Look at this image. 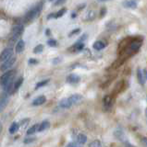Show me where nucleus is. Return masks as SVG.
<instances>
[{
	"label": "nucleus",
	"mask_w": 147,
	"mask_h": 147,
	"mask_svg": "<svg viewBox=\"0 0 147 147\" xmlns=\"http://www.w3.org/2000/svg\"><path fill=\"white\" fill-rule=\"evenodd\" d=\"M80 76L75 75V74H71V75H70L68 77H67V82L70 83V84H76V83H78L80 81Z\"/></svg>",
	"instance_id": "obj_10"
},
{
	"label": "nucleus",
	"mask_w": 147,
	"mask_h": 147,
	"mask_svg": "<svg viewBox=\"0 0 147 147\" xmlns=\"http://www.w3.org/2000/svg\"><path fill=\"white\" fill-rule=\"evenodd\" d=\"M19 128H20V124L18 123V122H13L10 129H8V131H10V134H14L15 132H17V131L19 130Z\"/></svg>",
	"instance_id": "obj_15"
},
{
	"label": "nucleus",
	"mask_w": 147,
	"mask_h": 147,
	"mask_svg": "<svg viewBox=\"0 0 147 147\" xmlns=\"http://www.w3.org/2000/svg\"><path fill=\"white\" fill-rule=\"evenodd\" d=\"M123 7L130 8V9H135L137 7V2L135 0H125L122 3Z\"/></svg>",
	"instance_id": "obj_7"
},
{
	"label": "nucleus",
	"mask_w": 147,
	"mask_h": 147,
	"mask_svg": "<svg viewBox=\"0 0 147 147\" xmlns=\"http://www.w3.org/2000/svg\"><path fill=\"white\" fill-rule=\"evenodd\" d=\"M83 47H84V44L82 42H81V41H79L78 43H76L75 46H74V48L76 49V51H81L82 49H83Z\"/></svg>",
	"instance_id": "obj_25"
},
{
	"label": "nucleus",
	"mask_w": 147,
	"mask_h": 147,
	"mask_svg": "<svg viewBox=\"0 0 147 147\" xmlns=\"http://www.w3.org/2000/svg\"><path fill=\"white\" fill-rule=\"evenodd\" d=\"M42 5H43L42 3H39L38 5H36L34 7H33L31 10H29L26 13V15L24 17L25 22H29V21L34 20V18L39 15L41 10H42Z\"/></svg>",
	"instance_id": "obj_1"
},
{
	"label": "nucleus",
	"mask_w": 147,
	"mask_h": 147,
	"mask_svg": "<svg viewBox=\"0 0 147 147\" xmlns=\"http://www.w3.org/2000/svg\"><path fill=\"white\" fill-rule=\"evenodd\" d=\"M8 103V94H3L0 96V112L3 111L4 109L7 107Z\"/></svg>",
	"instance_id": "obj_6"
},
{
	"label": "nucleus",
	"mask_w": 147,
	"mask_h": 147,
	"mask_svg": "<svg viewBox=\"0 0 147 147\" xmlns=\"http://www.w3.org/2000/svg\"><path fill=\"white\" fill-rule=\"evenodd\" d=\"M94 49H95L96 51H100V50H103L105 47V43L103 42V41H100V40H97L95 41L93 45Z\"/></svg>",
	"instance_id": "obj_16"
},
{
	"label": "nucleus",
	"mask_w": 147,
	"mask_h": 147,
	"mask_svg": "<svg viewBox=\"0 0 147 147\" xmlns=\"http://www.w3.org/2000/svg\"><path fill=\"white\" fill-rule=\"evenodd\" d=\"M98 2H105V1H109V0H97Z\"/></svg>",
	"instance_id": "obj_40"
},
{
	"label": "nucleus",
	"mask_w": 147,
	"mask_h": 147,
	"mask_svg": "<svg viewBox=\"0 0 147 147\" xmlns=\"http://www.w3.org/2000/svg\"><path fill=\"white\" fill-rule=\"evenodd\" d=\"M89 147H103L102 146V144H101V142L98 141V140H95V141H93L89 144Z\"/></svg>",
	"instance_id": "obj_22"
},
{
	"label": "nucleus",
	"mask_w": 147,
	"mask_h": 147,
	"mask_svg": "<svg viewBox=\"0 0 147 147\" xmlns=\"http://www.w3.org/2000/svg\"><path fill=\"white\" fill-rule=\"evenodd\" d=\"M45 101H46V98H45L44 96H39L38 98H36L33 101V105L34 106H40V105H43Z\"/></svg>",
	"instance_id": "obj_12"
},
{
	"label": "nucleus",
	"mask_w": 147,
	"mask_h": 147,
	"mask_svg": "<svg viewBox=\"0 0 147 147\" xmlns=\"http://www.w3.org/2000/svg\"><path fill=\"white\" fill-rule=\"evenodd\" d=\"M142 144L144 147H147V137H142Z\"/></svg>",
	"instance_id": "obj_31"
},
{
	"label": "nucleus",
	"mask_w": 147,
	"mask_h": 147,
	"mask_svg": "<svg viewBox=\"0 0 147 147\" xmlns=\"http://www.w3.org/2000/svg\"><path fill=\"white\" fill-rule=\"evenodd\" d=\"M15 62H16V58L12 56L11 58L7 60V61L3 62V63L1 64V66H0V70H1V71H7V70H8V69L11 68L13 66V64L15 63Z\"/></svg>",
	"instance_id": "obj_5"
},
{
	"label": "nucleus",
	"mask_w": 147,
	"mask_h": 147,
	"mask_svg": "<svg viewBox=\"0 0 147 147\" xmlns=\"http://www.w3.org/2000/svg\"><path fill=\"white\" fill-rule=\"evenodd\" d=\"M87 142V137L86 135H84L83 133H80L77 136V142L80 144H84L85 142Z\"/></svg>",
	"instance_id": "obj_19"
},
{
	"label": "nucleus",
	"mask_w": 147,
	"mask_h": 147,
	"mask_svg": "<svg viewBox=\"0 0 147 147\" xmlns=\"http://www.w3.org/2000/svg\"><path fill=\"white\" fill-rule=\"evenodd\" d=\"M36 139L35 137H31V138H26V139H24L23 142L26 144H31V142H33L34 140Z\"/></svg>",
	"instance_id": "obj_28"
},
{
	"label": "nucleus",
	"mask_w": 147,
	"mask_h": 147,
	"mask_svg": "<svg viewBox=\"0 0 147 147\" xmlns=\"http://www.w3.org/2000/svg\"><path fill=\"white\" fill-rule=\"evenodd\" d=\"M145 116L147 118V109H145Z\"/></svg>",
	"instance_id": "obj_41"
},
{
	"label": "nucleus",
	"mask_w": 147,
	"mask_h": 147,
	"mask_svg": "<svg viewBox=\"0 0 147 147\" xmlns=\"http://www.w3.org/2000/svg\"><path fill=\"white\" fill-rule=\"evenodd\" d=\"M67 1V0H57L56 2H55V6H60V5L64 4Z\"/></svg>",
	"instance_id": "obj_30"
},
{
	"label": "nucleus",
	"mask_w": 147,
	"mask_h": 147,
	"mask_svg": "<svg viewBox=\"0 0 147 147\" xmlns=\"http://www.w3.org/2000/svg\"><path fill=\"white\" fill-rule=\"evenodd\" d=\"M123 84H124V82L123 81H120L117 85V86L115 87V89H117V92H120L122 90V88H123V87H122L123 86Z\"/></svg>",
	"instance_id": "obj_27"
},
{
	"label": "nucleus",
	"mask_w": 147,
	"mask_h": 147,
	"mask_svg": "<svg viewBox=\"0 0 147 147\" xmlns=\"http://www.w3.org/2000/svg\"><path fill=\"white\" fill-rule=\"evenodd\" d=\"M50 1H53V0H50Z\"/></svg>",
	"instance_id": "obj_42"
},
{
	"label": "nucleus",
	"mask_w": 147,
	"mask_h": 147,
	"mask_svg": "<svg viewBox=\"0 0 147 147\" xmlns=\"http://www.w3.org/2000/svg\"><path fill=\"white\" fill-rule=\"evenodd\" d=\"M144 78H145V79H147V70H144Z\"/></svg>",
	"instance_id": "obj_39"
},
{
	"label": "nucleus",
	"mask_w": 147,
	"mask_h": 147,
	"mask_svg": "<svg viewBox=\"0 0 147 147\" xmlns=\"http://www.w3.org/2000/svg\"><path fill=\"white\" fill-rule=\"evenodd\" d=\"M16 75V71L15 70H10L6 72L4 75L0 78V85L3 86V88L5 87L8 83L11 82L12 80H14Z\"/></svg>",
	"instance_id": "obj_3"
},
{
	"label": "nucleus",
	"mask_w": 147,
	"mask_h": 147,
	"mask_svg": "<svg viewBox=\"0 0 147 147\" xmlns=\"http://www.w3.org/2000/svg\"><path fill=\"white\" fill-rule=\"evenodd\" d=\"M2 131H3V125H2V123L0 122V134H1Z\"/></svg>",
	"instance_id": "obj_38"
},
{
	"label": "nucleus",
	"mask_w": 147,
	"mask_h": 147,
	"mask_svg": "<svg viewBox=\"0 0 147 147\" xmlns=\"http://www.w3.org/2000/svg\"><path fill=\"white\" fill-rule=\"evenodd\" d=\"M47 44L49 46H51V47H54V46H57V40H50L47 41Z\"/></svg>",
	"instance_id": "obj_29"
},
{
	"label": "nucleus",
	"mask_w": 147,
	"mask_h": 147,
	"mask_svg": "<svg viewBox=\"0 0 147 147\" xmlns=\"http://www.w3.org/2000/svg\"><path fill=\"white\" fill-rule=\"evenodd\" d=\"M68 98H70L72 105H74V104H78V103L81 102V101L82 100V96L80 94H74V95L70 96Z\"/></svg>",
	"instance_id": "obj_9"
},
{
	"label": "nucleus",
	"mask_w": 147,
	"mask_h": 147,
	"mask_svg": "<svg viewBox=\"0 0 147 147\" xmlns=\"http://www.w3.org/2000/svg\"><path fill=\"white\" fill-rule=\"evenodd\" d=\"M29 122V119H26V121L24 122V121H21V127H26V124Z\"/></svg>",
	"instance_id": "obj_33"
},
{
	"label": "nucleus",
	"mask_w": 147,
	"mask_h": 147,
	"mask_svg": "<svg viewBox=\"0 0 147 147\" xmlns=\"http://www.w3.org/2000/svg\"><path fill=\"white\" fill-rule=\"evenodd\" d=\"M29 63H37V61H36V60H34V59H31L30 61H29Z\"/></svg>",
	"instance_id": "obj_37"
},
{
	"label": "nucleus",
	"mask_w": 147,
	"mask_h": 147,
	"mask_svg": "<svg viewBox=\"0 0 147 147\" xmlns=\"http://www.w3.org/2000/svg\"><path fill=\"white\" fill-rule=\"evenodd\" d=\"M67 147H79V145L75 144V142H70V144L67 145Z\"/></svg>",
	"instance_id": "obj_32"
},
{
	"label": "nucleus",
	"mask_w": 147,
	"mask_h": 147,
	"mask_svg": "<svg viewBox=\"0 0 147 147\" xmlns=\"http://www.w3.org/2000/svg\"><path fill=\"white\" fill-rule=\"evenodd\" d=\"M39 125H40L39 123H36V124H34V126H31L29 129V130L27 131V134H28V135H33V134H34L36 131H38V130H39Z\"/></svg>",
	"instance_id": "obj_17"
},
{
	"label": "nucleus",
	"mask_w": 147,
	"mask_h": 147,
	"mask_svg": "<svg viewBox=\"0 0 147 147\" xmlns=\"http://www.w3.org/2000/svg\"><path fill=\"white\" fill-rule=\"evenodd\" d=\"M43 50H44V46L42 44H39L37 45L36 47L34 48V53H42L43 52Z\"/></svg>",
	"instance_id": "obj_23"
},
{
	"label": "nucleus",
	"mask_w": 147,
	"mask_h": 147,
	"mask_svg": "<svg viewBox=\"0 0 147 147\" xmlns=\"http://www.w3.org/2000/svg\"><path fill=\"white\" fill-rule=\"evenodd\" d=\"M104 104L105 106H107V107H110L112 104V98L111 96H105V98H104Z\"/></svg>",
	"instance_id": "obj_21"
},
{
	"label": "nucleus",
	"mask_w": 147,
	"mask_h": 147,
	"mask_svg": "<svg viewBox=\"0 0 147 147\" xmlns=\"http://www.w3.org/2000/svg\"><path fill=\"white\" fill-rule=\"evenodd\" d=\"M49 127H50V123H49V121H44L42 123H40L38 131H45V130H47V129H48Z\"/></svg>",
	"instance_id": "obj_20"
},
{
	"label": "nucleus",
	"mask_w": 147,
	"mask_h": 147,
	"mask_svg": "<svg viewBox=\"0 0 147 147\" xmlns=\"http://www.w3.org/2000/svg\"><path fill=\"white\" fill-rule=\"evenodd\" d=\"M49 82V80H44V81H41V82H39L37 85H36V87H35V89H38V88H40V87H42V86H45L47 84V83Z\"/></svg>",
	"instance_id": "obj_24"
},
{
	"label": "nucleus",
	"mask_w": 147,
	"mask_h": 147,
	"mask_svg": "<svg viewBox=\"0 0 147 147\" xmlns=\"http://www.w3.org/2000/svg\"><path fill=\"white\" fill-rule=\"evenodd\" d=\"M59 106H60L61 108L63 109H68L70 108L72 106V103L70 102V100L68 98H63L60 100V102H59Z\"/></svg>",
	"instance_id": "obj_11"
},
{
	"label": "nucleus",
	"mask_w": 147,
	"mask_h": 147,
	"mask_svg": "<svg viewBox=\"0 0 147 147\" xmlns=\"http://www.w3.org/2000/svg\"><path fill=\"white\" fill-rule=\"evenodd\" d=\"M67 11V9L66 8H62V9H60L58 12H57V14H56L54 17H56V18H59V17H61V16H63L64 14H65V12Z\"/></svg>",
	"instance_id": "obj_26"
},
{
	"label": "nucleus",
	"mask_w": 147,
	"mask_h": 147,
	"mask_svg": "<svg viewBox=\"0 0 147 147\" xmlns=\"http://www.w3.org/2000/svg\"><path fill=\"white\" fill-rule=\"evenodd\" d=\"M137 79H138V82H139L141 85L144 84L145 78H144V74H142V71L141 70V69H138L137 70Z\"/></svg>",
	"instance_id": "obj_14"
},
{
	"label": "nucleus",
	"mask_w": 147,
	"mask_h": 147,
	"mask_svg": "<svg viewBox=\"0 0 147 147\" xmlns=\"http://www.w3.org/2000/svg\"><path fill=\"white\" fill-rule=\"evenodd\" d=\"M22 31H23V26L22 25H16L13 27L12 31H11V37L10 39V46H13L15 42H17L18 39L20 38V36L22 33Z\"/></svg>",
	"instance_id": "obj_2"
},
{
	"label": "nucleus",
	"mask_w": 147,
	"mask_h": 147,
	"mask_svg": "<svg viewBox=\"0 0 147 147\" xmlns=\"http://www.w3.org/2000/svg\"><path fill=\"white\" fill-rule=\"evenodd\" d=\"M105 12H107V10H105V8H103L102 10H101V13H102V14H100V16H101V17H104V16L105 15Z\"/></svg>",
	"instance_id": "obj_35"
},
{
	"label": "nucleus",
	"mask_w": 147,
	"mask_h": 147,
	"mask_svg": "<svg viewBox=\"0 0 147 147\" xmlns=\"http://www.w3.org/2000/svg\"><path fill=\"white\" fill-rule=\"evenodd\" d=\"M114 135H115V137H116L118 140H119L120 142H127V137L125 135V133H124V131H121V130L115 131Z\"/></svg>",
	"instance_id": "obj_8"
},
{
	"label": "nucleus",
	"mask_w": 147,
	"mask_h": 147,
	"mask_svg": "<svg viewBox=\"0 0 147 147\" xmlns=\"http://www.w3.org/2000/svg\"><path fill=\"white\" fill-rule=\"evenodd\" d=\"M125 147H136V146H134V145H132L131 144H130V142H125Z\"/></svg>",
	"instance_id": "obj_36"
},
{
	"label": "nucleus",
	"mask_w": 147,
	"mask_h": 147,
	"mask_svg": "<svg viewBox=\"0 0 147 147\" xmlns=\"http://www.w3.org/2000/svg\"><path fill=\"white\" fill-rule=\"evenodd\" d=\"M22 82H23V78H22V77L18 78V79L14 82V86H13V93L16 92L18 89L20 88V86H21Z\"/></svg>",
	"instance_id": "obj_18"
},
{
	"label": "nucleus",
	"mask_w": 147,
	"mask_h": 147,
	"mask_svg": "<svg viewBox=\"0 0 147 147\" xmlns=\"http://www.w3.org/2000/svg\"><path fill=\"white\" fill-rule=\"evenodd\" d=\"M13 56V50L11 47L6 48L0 54V62H5Z\"/></svg>",
	"instance_id": "obj_4"
},
{
	"label": "nucleus",
	"mask_w": 147,
	"mask_h": 147,
	"mask_svg": "<svg viewBox=\"0 0 147 147\" xmlns=\"http://www.w3.org/2000/svg\"><path fill=\"white\" fill-rule=\"evenodd\" d=\"M78 32H80V30L79 29H77V30H74L72 32H70V36H72L73 34H75V33H78Z\"/></svg>",
	"instance_id": "obj_34"
},
{
	"label": "nucleus",
	"mask_w": 147,
	"mask_h": 147,
	"mask_svg": "<svg viewBox=\"0 0 147 147\" xmlns=\"http://www.w3.org/2000/svg\"><path fill=\"white\" fill-rule=\"evenodd\" d=\"M24 47H25V42H24V40H20L17 42V44H16V52H17L18 53H21L22 51L24 50Z\"/></svg>",
	"instance_id": "obj_13"
}]
</instances>
